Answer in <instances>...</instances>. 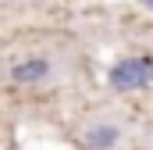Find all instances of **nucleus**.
I'll return each instance as SVG.
<instances>
[{"label": "nucleus", "instance_id": "nucleus-3", "mask_svg": "<svg viewBox=\"0 0 153 150\" xmlns=\"http://www.w3.org/2000/svg\"><path fill=\"white\" fill-rule=\"evenodd\" d=\"M46 72H50V64L39 61V57H32V61H22L14 68V79L18 82H39V79H46Z\"/></svg>", "mask_w": 153, "mask_h": 150}, {"label": "nucleus", "instance_id": "nucleus-1", "mask_svg": "<svg viewBox=\"0 0 153 150\" xmlns=\"http://www.w3.org/2000/svg\"><path fill=\"white\" fill-rule=\"evenodd\" d=\"M153 79V61L150 57H125L111 68V86L114 89H143Z\"/></svg>", "mask_w": 153, "mask_h": 150}, {"label": "nucleus", "instance_id": "nucleus-2", "mask_svg": "<svg viewBox=\"0 0 153 150\" xmlns=\"http://www.w3.org/2000/svg\"><path fill=\"white\" fill-rule=\"evenodd\" d=\"M121 140V132H117L114 125H100V129H89L85 132V147L89 150H111Z\"/></svg>", "mask_w": 153, "mask_h": 150}]
</instances>
